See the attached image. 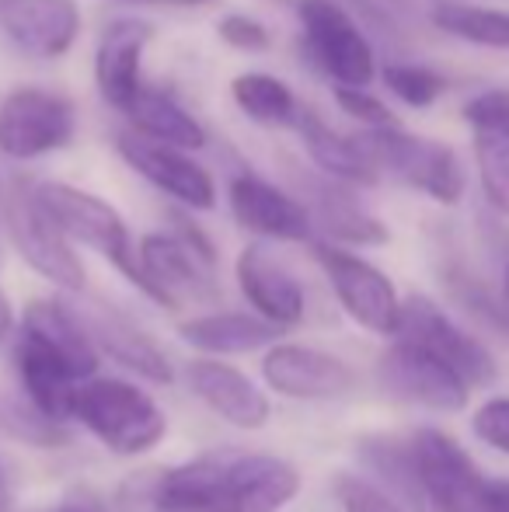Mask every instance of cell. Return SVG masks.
Instances as JSON below:
<instances>
[{
	"label": "cell",
	"instance_id": "28",
	"mask_svg": "<svg viewBox=\"0 0 509 512\" xmlns=\"http://www.w3.org/2000/svg\"><path fill=\"white\" fill-rule=\"evenodd\" d=\"M429 21H433L440 32L471 42V46L509 49V11L461 4V0H440V7H436Z\"/></svg>",
	"mask_w": 509,
	"mask_h": 512
},
{
	"label": "cell",
	"instance_id": "42",
	"mask_svg": "<svg viewBox=\"0 0 509 512\" xmlns=\"http://www.w3.org/2000/svg\"><path fill=\"white\" fill-rule=\"evenodd\" d=\"M11 509V492H7V481H4V471H0V512Z\"/></svg>",
	"mask_w": 509,
	"mask_h": 512
},
{
	"label": "cell",
	"instance_id": "32",
	"mask_svg": "<svg viewBox=\"0 0 509 512\" xmlns=\"http://www.w3.org/2000/svg\"><path fill=\"white\" fill-rule=\"evenodd\" d=\"M335 495H339L342 512H401L398 502L370 481H360L353 474H339L335 481Z\"/></svg>",
	"mask_w": 509,
	"mask_h": 512
},
{
	"label": "cell",
	"instance_id": "41",
	"mask_svg": "<svg viewBox=\"0 0 509 512\" xmlns=\"http://www.w3.org/2000/svg\"><path fill=\"white\" fill-rule=\"evenodd\" d=\"M129 4H154V7H203L210 0H129Z\"/></svg>",
	"mask_w": 509,
	"mask_h": 512
},
{
	"label": "cell",
	"instance_id": "22",
	"mask_svg": "<svg viewBox=\"0 0 509 512\" xmlns=\"http://www.w3.org/2000/svg\"><path fill=\"white\" fill-rule=\"evenodd\" d=\"M84 324H88L98 352H109L116 363H123L126 370H133L136 377L150 380V384H171V363L161 352V345L133 321H126L123 314L95 310L91 317H84Z\"/></svg>",
	"mask_w": 509,
	"mask_h": 512
},
{
	"label": "cell",
	"instance_id": "24",
	"mask_svg": "<svg viewBox=\"0 0 509 512\" xmlns=\"http://www.w3.org/2000/svg\"><path fill=\"white\" fill-rule=\"evenodd\" d=\"M129 126L140 136H150L157 143H171L182 150H203L206 147V129L196 115H189L168 91H157L143 84L140 95L133 98V105L126 108Z\"/></svg>",
	"mask_w": 509,
	"mask_h": 512
},
{
	"label": "cell",
	"instance_id": "40",
	"mask_svg": "<svg viewBox=\"0 0 509 512\" xmlns=\"http://www.w3.org/2000/svg\"><path fill=\"white\" fill-rule=\"evenodd\" d=\"M11 328H14V310H11V300H7L4 290H0V342L11 335Z\"/></svg>",
	"mask_w": 509,
	"mask_h": 512
},
{
	"label": "cell",
	"instance_id": "17",
	"mask_svg": "<svg viewBox=\"0 0 509 512\" xmlns=\"http://www.w3.org/2000/svg\"><path fill=\"white\" fill-rule=\"evenodd\" d=\"M231 213L248 234L269 241H307L314 230L311 209L252 171L231 182Z\"/></svg>",
	"mask_w": 509,
	"mask_h": 512
},
{
	"label": "cell",
	"instance_id": "2",
	"mask_svg": "<svg viewBox=\"0 0 509 512\" xmlns=\"http://www.w3.org/2000/svg\"><path fill=\"white\" fill-rule=\"evenodd\" d=\"M25 398L53 418L74 415L77 387L95 377L98 345L91 338L84 317L60 300H35L25 310V324L14 345Z\"/></svg>",
	"mask_w": 509,
	"mask_h": 512
},
{
	"label": "cell",
	"instance_id": "13",
	"mask_svg": "<svg viewBox=\"0 0 509 512\" xmlns=\"http://www.w3.org/2000/svg\"><path fill=\"white\" fill-rule=\"evenodd\" d=\"M377 377L391 398L433 411H461L471 394V387L447 363L429 356L419 345L401 342V338L381 356Z\"/></svg>",
	"mask_w": 509,
	"mask_h": 512
},
{
	"label": "cell",
	"instance_id": "15",
	"mask_svg": "<svg viewBox=\"0 0 509 512\" xmlns=\"http://www.w3.org/2000/svg\"><path fill=\"white\" fill-rule=\"evenodd\" d=\"M262 377L276 394L293 401H335L356 387V373L339 356L307 345L272 342L262 359Z\"/></svg>",
	"mask_w": 509,
	"mask_h": 512
},
{
	"label": "cell",
	"instance_id": "21",
	"mask_svg": "<svg viewBox=\"0 0 509 512\" xmlns=\"http://www.w3.org/2000/svg\"><path fill=\"white\" fill-rule=\"evenodd\" d=\"M293 129L304 140V150L314 164L321 168V175L339 178L346 185H374L381 178V171L374 168V161L367 157V150L360 147L356 136H342L339 129L328 126L321 115H314L311 108H300Z\"/></svg>",
	"mask_w": 509,
	"mask_h": 512
},
{
	"label": "cell",
	"instance_id": "33",
	"mask_svg": "<svg viewBox=\"0 0 509 512\" xmlns=\"http://www.w3.org/2000/svg\"><path fill=\"white\" fill-rule=\"evenodd\" d=\"M217 32L227 46L241 49V53H265V49L272 46L269 28H265L258 18H248V14H224Z\"/></svg>",
	"mask_w": 509,
	"mask_h": 512
},
{
	"label": "cell",
	"instance_id": "8",
	"mask_svg": "<svg viewBox=\"0 0 509 512\" xmlns=\"http://www.w3.org/2000/svg\"><path fill=\"white\" fill-rule=\"evenodd\" d=\"M77 133V108L67 95L46 88H14L0 102V154L35 161L63 150Z\"/></svg>",
	"mask_w": 509,
	"mask_h": 512
},
{
	"label": "cell",
	"instance_id": "31",
	"mask_svg": "<svg viewBox=\"0 0 509 512\" xmlns=\"http://www.w3.org/2000/svg\"><path fill=\"white\" fill-rule=\"evenodd\" d=\"M381 81L408 108H429L447 91V81L433 67H422V63H387Z\"/></svg>",
	"mask_w": 509,
	"mask_h": 512
},
{
	"label": "cell",
	"instance_id": "23",
	"mask_svg": "<svg viewBox=\"0 0 509 512\" xmlns=\"http://www.w3.org/2000/svg\"><path fill=\"white\" fill-rule=\"evenodd\" d=\"M346 182L328 178V182L311 185V220L332 237L335 244H360V248H374L387 241V227L374 213H367L346 189Z\"/></svg>",
	"mask_w": 509,
	"mask_h": 512
},
{
	"label": "cell",
	"instance_id": "5",
	"mask_svg": "<svg viewBox=\"0 0 509 512\" xmlns=\"http://www.w3.org/2000/svg\"><path fill=\"white\" fill-rule=\"evenodd\" d=\"M35 196L46 206V213L60 223V230L70 241L98 251L105 262H112L119 272L143 293V272L136 258L133 237H129L126 220L105 199L77 189L67 182H35Z\"/></svg>",
	"mask_w": 509,
	"mask_h": 512
},
{
	"label": "cell",
	"instance_id": "3",
	"mask_svg": "<svg viewBox=\"0 0 509 512\" xmlns=\"http://www.w3.org/2000/svg\"><path fill=\"white\" fill-rule=\"evenodd\" d=\"M74 418L112 453L140 457L168 432V418L147 391L126 380H84L74 398Z\"/></svg>",
	"mask_w": 509,
	"mask_h": 512
},
{
	"label": "cell",
	"instance_id": "38",
	"mask_svg": "<svg viewBox=\"0 0 509 512\" xmlns=\"http://www.w3.org/2000/svg\"><path fill=\"white\" fill-rule=\"evenodd\" d=\"M394 7H401V11L408 14H419V18H433V11L440 7V0H391Z\"/></svg>",
	"mask_w": 509,
	"mask_h": 512
},
{
	"label": "cell",
	"instance_id": "36",
	"mask_svg": "<svg viewBox=\"0 0 509 512\" xmlns=\"http://www.w3.org/2000/svg\"><path fill=\"white\" fill-rule=\"evenodd\" d=\"M471 129H509V91H482L464 105Z\"/></svg>",
	"mask_w": 509,
	"mask_h": 512
},
{
	"label": "cell",
	"instance_id": "18",
	"mask_svg": "<svg viewBox=\"0 0 509 512\" xmlns=\"http://www.w3.org/2000/svg\"><path fill=\"white\" fill-rule=\"evenodd\" d=\"M150 25L136 18H116L98 39V53H95V81L102 98L109 102L116 112H126L133 105V98L140 95L143 77H140V63H143V49L150 42Z\"/></svg>",
	"mask_w": 509,
	"mask_h": 512
},
{
	"label": "cell",
	"instance_id": "35",
	"mask_svg": "<svg viewBox=\"0 0 509 512\" xmlns=\"http://www.w3.org/2000/svg\"><path fill=\"white\" fill-rule=\"evenodd\" d=\"M335 102L346 115H353V119H360L367 129H377V126H398L391 115V108H387L381 98H374L367 88H335Z\"/></svg>",
	"mask_w": 509,
	"mask_h": 512
},
{
	"label": "cell",
	"instance_id": "11",
	"mask_svg": "<svg viewBox=\"0 0 509 512\" xmlns=\"http://www.w3.org/2000/svg\"><path fill=\"white\" fill-rule=\"evenodd\" d=\"M401 342H412L447 363L457 377L468 387H482L496 380V359L492 352L478 342L475 335L454 324L429 297H408L401 300V324H398Z\"/></svg>",
	"mask_w": 509,
	"mask_h": 512
},
{
	"label": "cell",
	"instance_id": "16",
	"mask_svg": "<svg viewBox=\"0 0 509 512\" xmlns=\"http://www.w3.org/2000/svg\"><path fill=\"white\" fill-rule=\"evenodd\" d=\"M0 28L21 53L60 60L81 35V7L74 0H0Z\"/></svg>",
	"mask_w": 509,
	"mask_h": 512
},
{
	"label": "cell",
	"instance_id": "19",
	"mask_svg": "<svg viewBox=\"0 0 509 512\" xmlns=\"http://www.w3.org/2000/svg\"><path fill=\"white\" fill-rule=\"evenodd\" d=\"M189 384L210 411H217L234 429H262L269 422V398L255 380L220 359H196L189 366Z\"/></svg>",
	"mask_w": 509,
	"mask_h": 512
},
{
	"label": "cell",
	"instance_id": "43",
	"mask_svg": "<svg viewBox=\"0 0 509 512\" xmlns=\"http://www.w3.org/2000/svg\"><path fill=\"white\" fill-rule=\"evenodd\" d=\"M506 300H509V269H506Z\"/></svg>",
	"mask_w": 509,
	"mask_h": 512
},
{
	"label": "cell",
	"instance_id": "34",
	"mask_svg": "<svg viewBox=\"0 0 509 512\" xmlns=\"http://www.w3.org/2000/svg\"><path fill=\"white\" fill-rule=\"evenodd\" d=\"M471 429L485 446L509 453V398H489L471 418Z\"/></svg>",
	"mask_w": 509,
	"mask_h": 512
},
{
	"label": "cell",
	"instance_id": "6",
	"mask_svg": "<svg viewBox=\"0 0 509 512\" xmlns=\"http://www.w3.org/2000/svg\"><path fill=\"white\" fill-rule=\"evenodd\" d=\"M300 32L311 63L339 88H370L377 74L374 46L335 0H297Z\"/></svg>",
	"mask_w": 509,
	"mask_h": 512
},
{
	"label": "cell",
	"instance_id": "10",
	"mask_svg": "<svg viewBox=\"0 0 509 512\" xmlns=\"http://www.w3.org/2000/svg\"><path fill=\"white\" fill-rule=\"evenodd\" d=\"M314 255H318L321 269H325L342 310H346L360 328L374 331V335H398L401 297H398V290H394V283L377 265L363 262L360 255L339 248V244H318Z\"/></svg>",
	"mask_w": 509,
	"mask_h": 512
},
{
	"label": "cell",
	"instance_id": "1",
	"mask_svg": "<svg viewBox=\"0 0 509 512\" xmlns=\"http://www.w3.org/2000/svg\"><path fill=\"white\" fill-rule=\"evenodd\" d=\"M300 492V474L269 453L224 450L185 460L161 474L154 506L161 512H279Z\"/></svg>",
	"mask_w": 509,
	"mask_h": 512
},
{
	"label": "cell",
	"instance_id": "27",
	"mask_svg": "<svg viewBox=\"0 0 509 512\" xmlns=\"http://www.w3.org/2000/svg\"><path fill=\"white\" fill-rule=\"evenodd\" d=\"M231 95H234V105L252 122H258V126H293L300 115V105H297V98H293V91L272 74L252 70V74L234 77Z\"/></svg>",
	"mask_w": 509,
	"mask_h": 512
},
{
	"label": "cell",
	"instance_id": "12",
	"mask_svg": "<svg viewBox=\"0 0 509 512\" xmlns=\"http://www.w3.org/2000/svg\"><path fill=\"white\" fill-rule=\"evenodd\" d=\"M143 272V293L154 304L178 307L182 300H213L217 283L210 269L213 262L199 255L182 234H147L136 248Z\"/></svg>",
	"mask_w": 509,
	"mask_h": 512
},
{
	"label": "cell",
	"instance_id": "4",
	"mask_svg": "<svg viewBox=\"0 0 509 512\" xmlns=\"http://www.w3.org/2000/svg\"><path fill=\"white\" fill-rule=\"evenodd\" d=\"M356 140H360V147L367 150V157L381 175L398 178L401 185L422 192L433 203H461L464 168L457 161L454 147L440 140H426V136H412L401 126L363 129Z\"/></svg>",
	"mask_w": 509,
	"mask_h": 512
},
{
	"label": "cell",
	"instance_id": "9",
	"mask_svg": "<svg viewBox=\"0 0 509 512\" xmlns=\"http://www.w3.org/2000/svg\"><path fill=\"white\" fill-rule=\"evenodd\" d=\"M408 443H412L426 512H482L489 481L457 439L440 429H419Z\"/></svg>",
	"mask_w": 509,
	"mask_h": 512
},
{
	"label": "cell",
	"instance_id": "29",
	"mask_svg": "<svg viewBox=\"0 0 509 512\" xmlns=\"http://www.w3.org/2000/svg\"><path fill=\"white\" fill-rule=\"evenodd\" d=\"M475 164L489 206L509 216V129H475Z\"/></svg>",
	"mask_w": 509,
	"mask_h": 512
},
{
	"label": "cell",
	"instance_id": "20",
	"mask_svg": "<svg viewBox=\"0 0 509 512\" xmlns=\"http://www.w3.org/2000/svg\"><path fill=\"white\" fill-rule=\"evenodd\" d=\"M234 272H238L241 293L258 310V317L279 324V328H293L304 317V290H300V283L262 244H248L238 255Z\"/></svg>",
	"mask_w": 509,
	"mask_h": 512
},
{
	"label": "cell",
	"instance_id": "39",
	"mask_svg": "<svg viewBox=\"0 0 509 512\" xmlns=\"http://www.w3.org/2000/svg\"><path fill=\"white\" fill-rule=\"evenodd\" d=\"M53 512H105L102 506H98L95 499H88V495H74V499L60 502Z\"/></svg>",
	"mask_w": 509,
	"mask_h": 512
},
{
	"label": "cell",
	"instance_id": "14",
	"mask_svg": "<svg viewBox=\"0 0 509 512\" xmlns=\"http://www.w3.org/2000/svg\"><path fill=\"white\" fill-rule=\"evenodd\" d=\"M116 147L136 175L147 178L154 189H161L164 196H171L175 203H182L189 209L217 206L213 175L199 161H192L189 150L171 147V143H157V140H150V136H140L136 129L119 136Z\"/></svg>",
	"mask_w": 509,
	"mask_h": 512
},
{
	"label": "cell",
	"instance_id": "25",
	"mask_svg": "<svg viewBox=\"0 0 509 512\" xmlns=\"http://www.w3.org/2000/svg\"><path fill=\"white\" fill-rule=\"evenodd\" d=\"M279 324L255 314H203L178 328L182 342L199 352H255L279 338Z\"/></svg>",
	"mask_w": 509,
	"mask_h": 512
},
{
	"label": "cell",
	"instance_id": "37",
	"mask_svg": "<svg viewBox=\"0 0 509 512\" xmlns=\"http://www.w3.org/2000/svg\"><path fill=\"white\" fill-rule=\"evenodd\" d=\"M482 512H509V478L506 481H489Z\"/></svg>",
	"mask_w": 509,
	"mask_h": 512
},
{
	"label": "cell",
	"instance_id": "7",
	"mask_svg": "<svg viewBox=\"0 0 509 512\" xmlns=\"http://www.w3.org/2000/svg\"><path fill=\"white\" fill-rule=\"evenodd\" d=\"M4 223L11 234L18 255L49 279L53 286L70 293L84 290V265L70 248V237L60 230V223L46 213V206L35 196V185L14 182L4 196Z\"/></svg>",
	"mask_w": 509,
	"mask_h": 512
},
{
	"label": "cell",
	"instance_id": "30",
	"mask_svg": "<svg viewBox=\"0 0 509 512\" xmlns=\"http://www.w3.org/2000/svg\"><path fill=\"white\" fill-rule=\"evenodd\" d=\"M0 429L32 446H63L70 439L60 418L46 415L28 398H14V394H0Z\"/></svg>",
	"mask_w": 509,
	"mask_h": 512
},
{
	"label": "cell",
	"instance_id": "26",
	"mask_svg": "<svg viewBox=\"0 0 509 512\" xmlns=\"http://www.w3.org/2000/svg\"><path fill=\"white\" fill-rule=\"evenodd\" d=\"M360 457L381 478V485L391 488L408 506L426 512V499H422L419 471H415L412 443L408 439L401 443V439H387V436H367L360 443Z\"/></svg>",
	"mask_w": 509,
	"mask_h": 512
}]
</instances>
